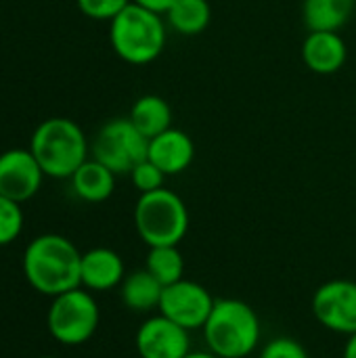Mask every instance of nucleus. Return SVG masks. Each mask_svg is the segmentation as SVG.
<instances>
[{
	"mask_svg": "<svg viewBox=\"0 0 356 358\" xmlns=\"http://www.w3.org/2000/svg\"><path fill=\"white\" fill-rule=\"evenodd\" d=\"M145 268L166 287L185 279V258L178 245H157L149 248L145 258Z\"/></svg>",
	"mask_w": 356,
	"mask_h": 358,
	"instance_id": "obj_20",
	"label": "nucleus"
},
{
	"mask_svg": "<svg viewBox=\"0 0 356 358\" xmlns=\"http://www.w3.org/2000/svg\"><path fill=\"white\" fill-rule=\"evenodd\" d=\"M216 300L212 294L197 281L180 279L172 285H166L159 300V315L174 321L187 331L204 329Z\"/></svg>",
	"mask_w": 356,
	"mask_h": 358,
	"instance_id": "obj_9",
	"label": "nucleus"
},
{
	"mask_svg": "<svg viewBox=\"0 0 356 358\" xmlns=\"http://www.w3.org/2000/svg\"><path fill=\"white\" fill-rule=\"evenodd\" d=\"M38 358H59V357H52V355H48V357H38Z\"/></svg>",
	"mask_w": 356,
	"mask_h": 358,
	"instance_id": "obj_28",
	"label": "nucleus"
},
{
	"mask_svg": "<svg viewBox=\"0 0 356 358\" xmlns=\"http://www.w3.org/2000/svg\"><path fill=\"white\" fill-rule=\"evenodd\" d=\"M342 358H356V334H353V336H348V338H346Z\"/></svg>",
	"mask_w": 356,
	"mask_h": 358,
	"instance_id": "obj_26",
	"label": "nucleus"
},
{
	"mask_svg": "<svg viewBox=\"0 0 356 358\" xmlns=\"http://www.w3.org/2000/svg\"><path fill=\"white\" fill-rule=\"evenodd\" d=\"M201 331L206 348L220 358H248L258 350L262 340L256 310L237 298L216 300Z\"/></svg>",
	"mask_w": 356,
	"mask_h": 358,
	"instance_id": "obj_2",
	"label": "nucleus"
},
{
	"mask_svg": "<svg viewBox=\"0 0 356 358\" xmlns=\"http://www.w3.org/2000/svg\"><path fill=\"white\" fill-rule=\"evenodd\" d=\"M147 159L153 162L166 176H176L193 164L195 145L185 130L172 126L166 132L149 138Z\"/></svg>",
	"mask_w": 356,
	"mask_h": 358,
	"instance_id": "obj_12",
	"label": "nucleus"
},
{
	"mask_svg": "<svg viewBox=\"0 0 356 358\" xmlns=\"http://www.w3.org/2000/svg\"><path fill=\"white\" fill-rule=\"evenodd\" d=\"M162 292H164V285L147 268L128 273L120 285L122 304L128 310L141 313V315H147L159 308Z\"/></svg>",
	"mask_w": 356,
	"mask_h": 358,
	"instance_id": "obj_17",
	"label": "nucleus"
},
{
	"mask_svg": "<svg viewBox=\"0 0 356 358\" xmlns=\"http://www.w3.org/2000/svg\"><path fill=\"white\" fill-rule=\"evenodd\" d=\"M134 229L147 248L178 245L189 233V210L183 197L166 187L138 195Z\"/></svg>",
	"mask_w": 356,
	"mask_h": 358,
	"instance_id": "obj_5",
	"label": "nucleus"
},
{
	"mask_svg": "<svg viewBox=\"0 0 356 358\" xmlns=\"http://www.w3.org/2000/svg\"><path fill=\"white\" fill-rule=\"evenodd\" d=\"M29 151L44 176L69 180L71 174L90 157V143L84 130L69 117H48L31 134Z\"/></svg>",
	"mask_w": 356,
	"mask_h": 358,
	"instance_id": "obj_4",
	"label": "nucleus"
},
{
	"mask_svg": "<svg viewBox=\"0 0 356 358\" xmlns=\"http://www.w3.org/2000/svg\"><path fill=\"white\" fill-rule=\"evenodd\" d=\"M128 120L147 138H153L172 128V107L159 94H143L132 103Z\"/></svg>",
	"mask_w": 356,
	"mask_h": 358,
	"instance_id": "obj_18",
	"label": "nucleus"
},
{
	"mask_svg": "<svg viewBox=\"0 0 356 358\" xmlns=\"http://www.w3.org/2000/svg\"><path fill=\"white\" fill-rule=\"evenodd\" d=\"M149 138L128 120L115 117L103 124L90 143V157L115 174H130L132 168L147 159Z\"/></svg>",
	"mask_w": 356,
	"mask_h": 358,
	"instance_id": "obj_7",
	"label": "nucleus"
},
{
	"mask_svg": "<svg viewBox=\"0 0 356 358\" xmlns=\"http://www.w3.org/2000/svg\"><path fill=\"white\" fill-rule=\"evenodd\" d=\"M23 210L21 203L0 195V248L10 245L13 241L19 239L23 231Z\"/></svg>",
	"mask_w": 356,
	"mask_h": 358,
	"instance_id": "obj_21",
	"label": "nucleus"
},
{
	"mask_svg": "<svg viewBox=\"0 0 356 358\" xmlns=\"http://www.w3.org/2000/svg\"><path fill=\"white\" fill-rule=\"evenodd\" d=\"M80 264L82 252L78 245L57 233L34 237L27 243L21 260L23 277L29 287L48 298L82 287Z\"/></svg>",
	"mask_w": 356,
	"mask_h": 358,
	"instance_id": "obj_1",
	"label": "nucleus"
},
{
	"mask_svg": "<svg viewBox=\"0 0 356 358\" xmlns=\"http://www.w3.org/2000/svg\"><path fill=\"white\" fill-rule=\"evenodd\" d=\"M134 348L141 358H185L191 352V331L164 315H153L136 329Z\"/></svg>",
	"mask_w": 356,
	"mask_h": 358,
	"instance_id": "obj_10",
	"label": "nucleus"
},
{
	"mask_svg": "<svg viewBox=\"0 0 356 358\" xmlns=\"http://www.w3.org/2000/svg\"><path fill=\"white\" fill-rule=\"evenodd\" d=\"M115 172H111L107 166L97 162L94 157H88L69 178L71 191L78 199L86 203H103L107 201L115 191Z\"/></svg>",
	"mask_w": 356,
	"mask_h": 358,
	"instance_id": "obj_15",
	"label": "nucleus"
},
{
	"mask_svg": "<svg viewBox=\"0 0 356 358\" xmlns=\"http://www.w3.org/2000/svg\"><path fill=\"white\" fill-rule=\"evenodd\" d=\"M130 176V180H132V187L143 195V193H151V191H157V189H162L164 187V180L168 178L153 162H149V159H143V162H138L134 168H132V172L128 174Z\"/></svg>",
	"mask_w": 356,
	"mask_h": 358,
	"instance_id": "obj_22",
	"label": "nucleus"
},
{
	"mask_svg": "<svg viewBox=\"0 0 356 358\" xmlns=\"http://www.w3.org/2000/svg\"><path fill=\"white\" fill-rule=\"evenodd\" d=\"M348 59V46L340 31H308L302 42V61L317 76L338 73Z\"/></svg>",
	"mask_w": 356,
	"mask_h": 358,
	"instance_id": "obj_14",
	"label": "nucleus"
},
{
	"mask_svg": "<svg viewBox=\"0 0 356 358\" xmlns=\"http://www.w3.org/2000/svg\"><path fill=\"white\" fill-rule=\"evenodd\" d=\"M172 31L180 36H199L212 21V6L208 0H176L164 15Z\"/></svg>",
	"mask_w": 356,
	"mask_h": 358,
	"instance_id": "obj_19",
	"label": "nucleus"
},
{
	"mask_svg": "<svg viewBox=\"0 0 356 358\" xmlns=\"http://www.w3.org/2000/svg\"><path fill=\"white\" fill-rule=\"evenodd\" d=\"M355 8L356 0H302V21L308 31H340Z\"/></svg>",
	"mask_w": 356,
	"mask_h": 358,
	"instance_id": "obj_16",
	"label": "nucleus"
},
{
	"mask_svg": "<svg viewBox=\"0 0 356 358\" xmlns=\"http://www.w3.org/2000/svg\"><path fill=\"white\" fill-rule=\"evenodd\" d=\"M185 358H220V357H216L214 352H210V350L206 348V350H191V352H189Z\"/></svg>",
	"mask_w": 356,
	"mask_h": 358,
	"instance_id": "obj_27",
	"label": "nucleus"
},
{
	"mask_svg": "<svg viewBox=\"0 0 356 358\" xmlns=\"http://www.w3.org/2000/svg\"><path fill=\"white\" fill-rule=\"evenodd\" d=\"M132 0H76L80 13L92 21H113Z\"/></svg>",
	"mask_w": 356,
	"mask_h": 358,
	"instance_id": "obj_23",
	"label": "nucleus"
},
{
	"mask_svg": "<svg viewBox=\"0 0 356 358\" xmlns=\"http://www.w3.org/2000/svg\"><path fill=\"white\" fill-rule=\"evenodd\" d=\"M311 310L321 327L338 336L356 334V281L332 279L317 287Z\"/></svg>",
	"mask_w": 356,
	"mask_h": 358,
	"instance_id": "obj_8",
	"label": "nucleus"
},
{
	"mask_svg": "<svg viewBox=\"0 0 356 358\" xmlns=\"http://www.w3.org/2000/svg\"><path fill=\"white\" fill-rule=\"evenodd\" d=\"M44 172L29 149H8L0 153V195L25 203L40 191Z\"/></svg>",
	"mask_w": 356,
	"mask_h": 358,
	"instance_id": "obj_11",
	"label": "nucleus"
},
{
	"mask_svg": "<svg viewBox=\"0 0 356 358\" xmlns=\"http://www.w3.org/2000/svg\"><path fill=\"white\" fill-rule=\"evenodd\" d=\"M168 42L166 17L130 2L109 21V44L128 65H149L164 52Z\"/></svg>",
	"mask_w": 356,
	"mask_h": 358,
	"instance_id": "obj_3",
	"label": "nucleus"
},
{
	"mask_svg": "<svg viewBox=\"0 0 356 358\" xmlns=\"http://www.w3.org/2000/svg\"><path fill=\"white\" fill-rule=\"evenodd\" d=\"M132 2H134V4H138V6H145V8L153 10V13L166 15V13H168V8H170L176 0H132Z\"/></svg>",
	"mask_w": 356,
	"mask_h": 358,
	"instance_id": "obj_25",
	"label": "nucleus"
},
{
	"mask_svg": "<svg viewBox=\"0 0 356 358\" xmlns=\"http://www.w3.org/2000/svg\"><path fill=\"white\" fill-rule=\"evenodd\" d=\"M258 358H311L304 344H300L298 340L294 338H287V336H279V338H273L269 340L262 350H260V357Z\"/></svg>",
	"mask_w": 356,
	"mask_h": 358,
	"instance_id": "obj_24",
	"label": "nucleus"
},
{
	"mask_svg": "<svg viewBox=\"0 0 356 358\" xmlns=\"http://www.w3.org/2000/svg\"><path fill=\"white\" fill-rule=\"evenodd\" d=\"M101 308L92 292L84 287L69 289L50 298L46 327L52 340L63 346H82L99 329Z\"/></svg>",
	"mask_w": 356,
	"mask_h": 358,
	"instance_id": "obj_6",
	"label": "nucleus"
},
{
	"mask_svg": "<svg viewBox=\"0 0 356 358\" xmlns=\"http://www.w3.org/2000/svg\"><path fill=\"white\" fill-rule=\"evenodd\" d=\"M126 266L122 256L111 248H92L82 254L80 283L88 292H109L122 285Z\"/></svg>",
	"mask_w": 356,
	"mask_h": 358,
	"instance_id": "obj_13",
	"label": "nucleus"
}]
</instances>
